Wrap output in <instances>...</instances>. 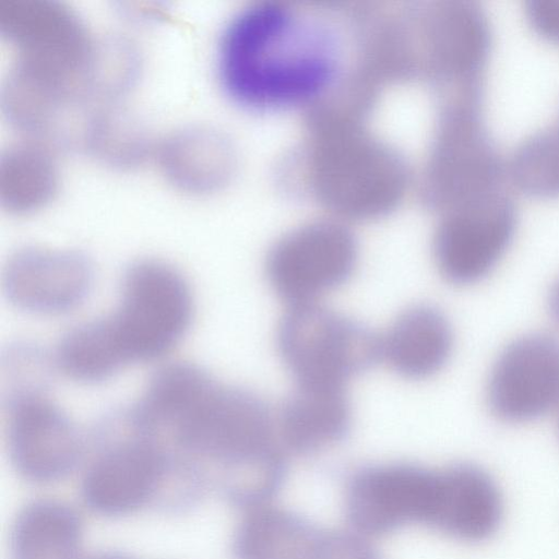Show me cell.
<instances>
[{
  "instance_id": "obj_18",
  "label": "cell",
  "mask_w": 559,
  "mask_h": 559,
  "mask_svg": "<svg viewBox=\"0 0 559 559\" xmlns=\"http://www.w3.org/2000/svg\"><path fill=\"white\" fill-rule=\"evenodd\" d=\"M82 522L68 504L36 500L17 514L11 535L13 559H81Z\"/></svg>"
},
{
  "instance_id": "obj_17",
  "label": "cell",
  "mask_w": 559,
  "mask_h": 559,
  "mask_svg": "<svg viewBox=\"0 0 559 559\" xmlns=\"http://www.w3.org/2000/svg\"><path fill=\"white\" fill-rule=\"evenodd\" d=\"M322 536L304 516L269 504L247 510L233 538L235 559H314Z\"/></svg>"
},
{
  "instance_id": "obj_9",
  "label": "cell",
  "mask_w": 559,
  "mask_h": 559,
  "mask_svg": "<svg viewBox=\"0 0 559 559\" xmlns=\"http://www.w3.org/2000/svg\"><path fill=\"white\" fill-rule=\"evenodd\" d=\"M515 225L514 206L498 191L451 210L435 237L439 272L457 285L481 280L509 247Z\"/></svg>"
},
{
  "instance_id": "obj_16",
  "label": "cell",
  "mask_w": 559,
  "mask_h": 559,
  "mask_svg": "<svg viewBox=\"0 0 559 559\" xmlns=\"http://www.w3.org/2000/svg\"><path fill=\"white\" fill-rule=\"evenodd\" d=\"M157 158L167 180L190 193L218 189L228 180L234 165L227 139L205 127L173 133L162 142Z\"/></svg>"
},
{
  "instance_id": "obj_1",
  "label": "cell",
  "mask_w": 559,
  "mask_h": 559,
  "mask_svg": "<svg viewBox=\"0 0 559 559\" xmlns=\"http://www.w3.org/2000/svg\"><path fill=\"white\" fill-rule=\"evenodd\" d=\"M346 33L330 12L288 0H258L228 21L217 47L221 86L252 109L309 105L346 67Z\"/></svg>"
},
{
  "instance_id": "obj_20",
  "label": "cell",
  "mask_w": 559,
  "mask_h": 559,
  "mask_svg": "<svg viewBox=\"0 0 559 559\" xmlns=\"http://www.w3.org/2000/svg\"><path fill=\"white\" fill-rule=\"evenodd\" d=\"M510 166L514 181L525 191L539 195L559 193V119L527 138Z\"/></svg>"
},
{
  "instance_id": "obj_7",
  "label": "cell",
  "mask_w": 559,
  "mask_h": 559,
  "mask_svg": "<svg viewBox=\"0 0 559 559\" xmlns=\"http://www.w3.org/2000/svg\"><path fill=\"white\" fill-rule=\"evenodd\" d=\"M357 246L353 235L335 224H316L283 237L270 250L265 275L287 306L317 302L318 298L353 274Z\"/></svg>"
},
{
  "instance_id": "obj_3",
  "label": "cell",
  "mask_w": 559,
  "mask_h": 559,
  "mask_svg": "<svg viewBox=\"0 0 559 559\" xmlns=\"http://www.w3.org/2000/svg\"><path fill=\"white\" fill-rule=\"evenodd\" d=\"M0 34L15 48L3 87L17 98L49 115H64L99 95L103 48L64 4L0 0Z\"/></svg>"
},
{
  "instance_id": "obj_22",
  "label": "cell",
  "mask_w": 559,
  "mask_h": 559,
  "mask_svg": "<svg viewBox=\"0 0 559 559\" xmlns=\"http://www.w3.org/2000/svg\"><path fill=\"white\" fill-rule=\"evenodd\" d=\"M549 309L554 319L559 323V280L551 288L549 296Z\"/></svg>"
},
{
  "instance_id": "obj_10",
  "label": "cell",
  "mask_w": 559,
  "mask_h": 559,
  "mask_svg": "<svg viewBox=\"0 0 559 559\" xmlns=\"http://www.w3.org/2000/svg\"><path fill=\"white\" fill-rule=\"evenodd\" d=\"M488 404L499 418L522 423L559 406V341L534 333L500 353L487 386Z\"/></svg>"
},
{
  "instance_id": "obj_19",
  "label": "cell",
  "mask_w": 559,
  "mask_h": 559,
  "mask_svg": "<svg viewBox=\"0 0 559 559\" xmlns=\"http://www.w3.org/2000/svg\"><path fill=\"white\" fill-rule=\"evenodd\" d=\"M56 188V168L43 148L22 144L2 155L0 202L10 213L25 214L40 209L51 200Z\"/></svg>"
},
{
  "instance_id": "obj_4",
  "label": "cell",
  "mask_w": 559,
  "mask_h": 559,
  "mask_svg": "<svg viewBox=\"0 0 559 559\" xmlns=\"http://www.w3.org/2000/svg\"><path fill=\"white\" fill-rule=\"evenodd\" d=\"M192 313L185 277L171 265L150 259L128 267L117 310L99 320L124 367L169 352L188 331Z\"/></svg>"
},
{
  "instance_id": "obj_5",
  "label": "cell",
  "mask_w": 559,
  "mask_h": 559,
  "mask_svg": "<svg viewBox=\"0 0 559 559\" xmlns=\"http://www.w3.org/2000/svg\"><path fill=\"white\" fill-rule=\"evenodd\" d=\"M280 356L301 386H342L382 358V337L317 302L288 306L276 335Z\"/></svg>"
},
{
  "instance_id": "obj_14",
  "label": "cell",
  "mask_w": 559,
  "mask_h": 559,
  "mask_svg": "<svg viewBox=\"0 0 559 559\" xmlns=\"http://www.w3.org/2000/svg\"><path fill=\"white\" fill-rule=\"evenodd\" d=\"M350 424L345 388L297 385L281 407L276 432L285 451L307 455L341 442Z\"/></svg>"
},
{
  "instance_id": "obj_2",
  "label": "cell",
  "mask_w": 559,
  "mask_h": 559,
  "mask_svg": "<svg viewBox=\"0 0 559 559\" xmlns=\"http://www.w3.org/2000/svg\"><path fill=\"white\" fill-rule=\"evenodd\" d=\"M168 433L190 460L210 463L233 503L273 497L286 477L284 449L266 404L250 391L215 380L155 433Z\"/></svg>"
},
{
  "instance_id": "obj_21",
  "label": "cell",
  "mask_w": 559,
  "mask_h": 559,
  "mask_svg": "<svg viewBox=\"0 0 559 559\" xmlns=\"http://www.w3.org/2000/svg\"><path fill=\"white\" fill-rule=\"evenodd\" d=\"M366 537L358 532L322 533L314 559H382Z\"/></svg>"
},
{
  "instance_id": "obj_23",
  "label": "cell",
  "mask_w": 559,
  "mask_h": 559,
  "mask_svg": "<svg viewBox=\"0 0 559 559\" xmlns=\"http://www.w3.org/2000/svg\"><path fill=\"white\" fill-rule=\"evenodd\" d=\"M94 559H131L129 557L118 555V554H105L98 557H95Z\"/></svg>"
},
{
  "instance_id": "obj_6",
  "label": "cell",
  "mask_w": 559,
  "mask_h": 559,
  "mask_svg": "<svg viewBox=\"0 0 559 559\" xmlns=\"http://www.w3.org/2000/svg\"><path fill=\"white\" fill-rule=\"evenodd\" d=\"M439 469L411 463L376 464L357 469L345 490L347 519L365 536H382L412 523L431 527Z\"/></svg>"
},
{
  "instance_id": "obj_11",
  "label": "cell",
  "mask_w": 559,
  "mask_h": 559,
  "mask_svg": "<svg viewBox=\"0 0 559 559\" xmlns=\"http://www.w3.org/2000/svg\"><path fill=\"white\" fill-rule=\"evenodd\" d=\"M7 441L15 469L36 483L62 478L82 452L76 427L45 391L9 400Z\"/></svg>"
},
{
  "instance_id": "obj_13",
  "label": "cell",
  "mask_w": 559,
  "mask_h": 559,
  "mask_svg": "<svg viewBox=\"0 0 559 559\" xmlns=\"http://www.w3.org/2000/svg\"><path fill=\"white\" fill-rule=\"evenodd\" d=\"M502 518V495L485 469L471 463L439 469L433 528L455 539L476 543L490 538Z\"/></svg>"
},
{
  "instance_id": "obj_15",
  "label": "cell",
  "mask_w": 559,
  "mask_h": 559,
  "mask_svg": "<svg viewBox=\"0 0 559 559\" xmlns=\"http://www.w3.org/2000/svg\"><path fill=\"white\" fill-rule=\"evenodd\" d=\"M453 334L437 308L416 305L403 311L382 337V357L404 378L424 379L448 361Z\"/></svg>"
},
{
  "instance_id": "obj_8",
  "label": "cell",
  "mask_w": 559,
  "mask_h": 559,
  "mask_svg": "<svg viewBox=\"0 0 559 559\" xmlns=\"http://www.w3.org/2000/svg\"><path fill=\"white\" fill-rule=\"evenodd\" d=\"M128 431L95 457L82 483L85 502L106 515L131 513L162 490L170 466L160 442L126 415Z\"/></svg>"
},
{
  "instance_id": "obj_12",
  "label": "cell",
  "mask_w": 559,
  "mask_h": 559,
  "mask_svg": "<svg viewBox=\"0 0 559 559\" xmlns=\"http://www.w3.org/2000/svg\"><path fill=\"white\" fill-rule=\"evenodd\" d=\"M85 255L44 247H24L7 261L2 288L16 308L35 314H59L78 307L93 284Z\"/></svg>"
}]
</instances>
